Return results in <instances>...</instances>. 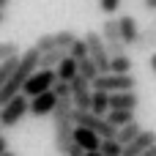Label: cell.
<instances>
[{
	"instance_id": "cell-4",
	"label": "cell",
	"mask_w": 156,
	"mask_h": 156,
	"mask_svg": "<svg viewBox=\"0 0 156 156\" xmlns=\"http://www.w3.org/2000/svg\"><path fill=\"white\" fill-rule=\"evenodd\" d=\"M82 41H85V47H88V58H90L93 66L99 69V74H107V71H110V52H107L101 36L93 33V30H88V33L82 36Z\"/></svg>"
},
{
	"instance_id": "cell-32",
	"label": "cell",
	"mask_w": 156,
	"mask_h": 156,
	"mask_svg": "<svg viewBox=\"0 0 156 156\" xmlns=\"http://www.w3.org/2000/svg\"><path fill=\"white\" fill-rule=\"evenodd\" d=\"M148 63H151V71L156 74V52H151V60H148Z\"/></svg>"
},
{
	"instance_id": "cell-33",
	"label": "cell",
	"mask_w": 156,
	"mask_h": 156,
	"mask_svg": "<svg viewBox=\"0 0 156 156\" xmlns=\"http://www.w3.org/2000/svg\"><path fill=\"white\" fill-rule=\"evenodd\" d=\"M8 22V11H0V25H5Z\"/></svg>"
},
{
	"instance_id": "cell-24",
	"label": "cell",
	"mask_w": 156,
	"mask_h": 156,
	"mask_svg": "<svg viewBox=\"0 0 156 156\" xmlns=\"http://www.w3.org/2000/svg\"><path fill=\"white\" fill-rule=\"evenodd\" d=\"M69 58H71V60H85V58H88V47H85L82 38H77V41L69 47Z\"/></svg>"
},
{
	"instance_id": "cell-2",
	"label": "cell",
	"mask_w": 156,
	"mask_h": 156,
	"mask_svg": "<svg viewBox=\"0 0 156 156\" xmlns=\"http://www.w3.org/2000/svg\"><path fill=\"white\" fill-rule=\"evenodd\" d=\"M137 80L132 74H99L90 82V90H101V93H129L134 90Z\"/></svg>"
},
{
	"instance_id": "cell-31",
	"label": "cell",
	"mask_w": 156,
	"mask_h": 156,
	"mask_svg": "<svg viewBox=\"0 0 156 156\" xmlns=\"http://www.w3.org/2000/svg\"><path fill=\"white\" fill-rule=\"evenodd\" d=\"M66 156H85V154H82V151H80L77 145H71V151H69V154H66Z\"/></svg>"
},
{
	"instance_id": "cell-14",
	"label": "cell",
	"mask_w": 156,
	"mask_h": 156,
	"mask_svg": "<svg viewBox=\"0 0 156 156\" xmlns=\"http://www.w3.org/2000/svg\"><path fill=\"white\" fill-rule=\"evenodd\" d=\"M90 115L96 118H104L110 112V93H101V90H90Z\"/></svg>"
},
{
	"instance_id": "cell-10",
	"label": "cell",
	"mask_w": 156,
	"mask_h": 156,
	"mask_svg": "<svg viewBox=\"0 0 156 156\" xmlns=\"http://www.w3.org/2000/svg\"><path fill=\"white\" fill-rule=\"evenodd\" d=\"M118 30H121V41H123L126 47H132V44L137 41V36H140V25H137L134 14L118 16Z\"/></svg>"
},
{
	"instance_id": "cell-20",
	"label": "cell",
	"mask_w": 156,
	"mask_h": 156,
	"mask_svg": "<svg viewBox=\"0 0 156 156\" xmlns=\"http://www.w3.org/2000/svg\"><path fill=\"white\" fill-rule=\"evenodd\" d=\"M77 77H82L88 85H90V82L99 77V69L93 66V60H90V58H85V60H77Z\"/></svg>"
},
{
	"instance_id": "cell-8",
	"label": "cell",
	"mask_w": 156,
	"mask_h": 156,
	"mask_svg": "<svg viewBox=\"0 0 156 156\" xmlns=\"http://www.w3.org/2000/svg\"><path fill=\"white\" fill-rule=\"evenodd\" d=\"M151 145H156V129H143L129 145H123L121 156H143Z\"/></svg>"
},
{
	"instance_id": "cell-16",
	"label": "cell",
	"mask_w": 156,
	"mask_h": 156,
	"mask_svg": "<svg viewBox=\"0 0 156 156\" xmlns=\"http://www.w3.org/2000/svg\"><path fill=\"white\" fill-rule=\"evenodd\" d=\"M140 132H143V126H140L137 121H132V123H126V126H121V129L115 132V143H118V145H129Z\"/></svg>"
},
{
	"instance_id": "cell-5",
	"label": "cell",
	"mask_w": 156,
	"mask_h": 156,
	"mask_svg": "<svg viewBox=\"0 0 156 156\" xmlns=\"http://www.w3.org/2000/svg\"><path fill=\"white\" fill-rule=\"evenodd\" d=\"M27 110H30V99H25L22 93H19V96H14L8 104H3V107H0V126H3V129L16 126V123L27 115Z\"/></svg>"
},
{
	"instance_id": "cell-17",
	"label": "cell",
	"mask_w": 156,
	"mask_h": 156,
	"mask_svg": "<svg viewBox=\"0 0 156 156\" xmlns=\"http://www.w3.org/2000/svg\"><path fill=\"white\" fill-rule=\"evenodd\" d=\"M55 77H58V82H71V80L77 77V60L63 58V60H60V66L55 69Z\"/></svg>"
},
{
	"instance_id": "cell-35",
	"label": "cell",
	"mask_w": 156,
	"mask_h": 156,
	"mask_svg": "<svg viewBox=\"0 0 156 156\" xmlns=\"http://www.w3.org/2000/svg\"><path fill=\"white\" fill-rule=\"evenodd\" d=\"M8 3H11V0H0V11H5V8H8Z\"/></svg>"
},
{
	"instance_id": "cell-28",
	"label": "cell",
	"mask_w": 156,
	"mask_h": 156,
	"mask_svg": "<svg viewBox=\"0 0 156 156\" xmlns=\"http://www.w3.org/2000/svg\"><path fill=\"white\" fill-rule=\"evenodd\" d=\"M99 8H101V14L112 16V14L121 8V0H99Z\"/></svg>"
},
{
	"instance_id": "cell-25",
	"label": "cell",
	"mask_w": 156,
	"mask_h": 156,
	"mask_svg": "<svg viewBox=\"0 0 156 156\" xmlns=\"http://www.w3.org/2000/svg\"><path fill=\"white\" fill-rule=\"evenodd\" d=\"M121 151H123V145H118L115 140H101V145H99L101 156H121Z\"/></svg>"
},
{
	"instance_id": "cell-12",
	"label": "cell",
	"mask_w": 156,
	"mask_h": 156,
	"mask_svg": "<svg viewBox=\"0 0 156 156\" xmlns=\"http://www.w3.org/2000/svg\"><path fill=\"white\" fill-rule=\"evenodd\" d=\"M132 47H134V52H140V55L156 52V22H151L145 30H140V36H137V41H134Z\"/></svg>"
},
{
	"instance_id": "cell-22",
	"label": "cell",
	"mask_w": 156,
	"mask_h": 156,
	"mask_svg": "<svg viewBox=\"0 0 156 156\" xmlns=\"http://www.w3.org/2000/svg\"><path fill=\"white\" fill-rule=\"evenodd\" d=\"M16 66H19V58H8V60H3V63H0V88L8 82V77L16 71Z\"/></svg>"
},
{
	"instance_id": "cell-19",
	"label": "cell",
	"mask_w": 156,
	"mask_h": 156,
	"mask_svg": "<svg viewBox=\"0 0 156 156\" xmlns=\"http://www.w3.org/2000/svg\"><path fill=\"white\" fill-rule=\"evenodd\" d=\"M132 66H134V60H132L129 55L110 58V71H107V74H132Z\"/></svg>"
},
{
	"instance_id": "cell-13",
	"label": "cell",
	"mask_w": 156,
	"mask_h": 156,
	"mask_svg": "<svg viewBox=\"0 0 156 156\" xmlns=\"http://www.w3.org/2000/svg\"><path fill=\"white\" fill-rule=\"evenodd\" d=\"M137 104H140L137 90H129V93H110V110H126V112H134Z\"/></svg>"
},
{
	"instance_id": "cell-15",
	"label": "cell",
	"mask_w": 156,
	"mask_h": 156,
	"mask_svg": "<svg viewBox=\"0 0 156 156\" xmlns=\"http://www.w3.org/2000/svg\"><path fill=\"white\" fill-rule=\"evenodd\" d=\"M63 58H69V49H49V52H44L38 58V69H52L55 71Z\"/></svg>"
},
{
	"instance_id": "cell-26",
	"label": "cell",
	"mask_w": 156,
	"mask_h": 156,
	"mask_svg": "<svg viewBox=\"0 0 156 156\" xmlns=\"http://www.w3.org/2000/svg\"><path fill=\"white\" fill-rule=\"evenodd\" d=\"M77 38H80V36H74L71 30H60V33H55V41H58V47H60V49H69Z\"/></svg>"
},
{
	"instance_id": "cell-11",
	"label": "cell",
	"mask_w": 156,
	"mask_h": 156,
	"mask_svg": "<svg viewBox=\"0 0 156 156\" xmlns=\"http://www.w3.org/2000/svg\"><path fill=\"white\" fill-rule=\"evenodd\" d=\"M55 104H58V99L52 96V90H47V93H41V96H36V99H30V115H36V118H44V115H52V110H55Z\"/></svg>"
},
{
	"instance_id": "cell-9",
	"label": "cell",
	"mask_w": 156,
	"mask_h": 156,
	"mask_svg": "<svg viewBox=\"0 0 156 156\" xmlns=\"http://www.w3.org/2000/svg\"><path fill=\"white\" fill-rule=\"evenodd\" d=\"M71 143H74L82 154H93V151H99V145H101V140H99L90 129H82V126H74Z\"/></svg>"
},
{
	"instance_id": "cell-23",
	"label": "cell",
	"mask_w": 156,
	"mask_h": 156,
	"mask_svg": "<svg viewBox=\"0 0 156 156\" xmlns=\"http://www.w3.org/2000/svg\"><path fill=\"white\" fill-rule=\"evenodd\" d=\"M8 58H19V44L16 41H0V63Z\"/></svg>"
},
{
	"instance_id": "cell-21",
	"label": "cell",
	"mask_w": 156,
	"mask_h": 156,
	"mask_svg": "<svg viewBox=\"0 0 156 156\" xmlns=\"http://www.w3.org/2000/svg\"><path fill=\"white\" fill-rule=\"evenodd\" d=\"M33 49H36L38 55H44V52H49V49H60V47H58V41H55V33H44V36L36 38Z\"/></svg>"
},
{
	"instance_id": "cell-29",
	"label": "cell",
	"mask_w": 156,
	"mask_h": 156,
	"mask_svg": "<svg viewBox=\"0 0 156 156\" xmlns=\"http://www.w3.org/2000/svg\"><path fill=\"white\" fill-rule=\"evenodd\" d=\"M5 151H8V140H5V137H3V134H0V156L5 154Z\"/></svg>"
},
{
	"instance_id": "cell-27",
	"label": "cell",
	"mask_w": 156,
	"mask_h": 156,
	"mask_svg": "<svg viewBox=\"0 0 156 156\" xmlns=\"http://www.w3.org/2000/svg\"><path fill=\"white\" fill-rule=\"evenodd\" d=\"M52 96H55V99H71L69 82H55V85H52Z\"/></svg>"
},
{
	"instance_id": "cell-30",
	"label": "cell",
	"mask_w": 156,
	"mask_h": 156,
	"mask_svg": "<svg viewBox=\"0 0 156 156\" xmlns=\"http://www.w3.org/2000/svg\"><path fill=\"white\" fill-rule=\"evenodd\" d=\"M143 5H145V11H156V0H143Z\"/></svg>"
},
{
	"instance_id": "cell-7",
	"label": "cell",
	"mask_w": 156,
	"mask_h": 156,
	"mask_svg": "<svg viewBox=\"0 0 156 156\" xmlns=\"http://www.w3.org/2000/svg\"><path fill=\"white\" fill-rule=\"evenodd\" d=\"M69 90H71V104H74V110L88 112V110H90V85H88L82 77H74V80L69 82Z\"/></svg>"
},
{
	"instance_id": "cell-34",
	"label": "cell",
	"mask_w": 156,
	"mask_h": 156,
	"mask_svg": "<svg viewBox=\"0 0 156 156\" xmlns=\"http://www.w3.org/2000/svg\"><path fill=\"white\" fill-rule=\"evenodd\" d=\"M143 156H156V145H151V148H148V151H145Z\"/></svg>"
},
{
	"instance_id": "cell-1",
	"label": "cell",
	"mask_w": 156,
	"mask_h": 156,
	"mask_svg": "<svg viewBox=\"0 0 156 156\" xmlns=\"http://www.w3.org/2000/svg\"><path fill=\"white\" fill-rule=\"evenodd\" d=\"M38 52L30 47V49H25V55H19V66H16V71L8 77V82L0 88V107L3 104H8L14 96H19L22 93V88H25V82H27V77L38 69Z\"/></svg>"
},
{
	"instance_id": "cell-38",
	"label": "cell",
	"mask_w": 156,
	"mask_h": 156,
	"mask_svg": "<svg viewBox=\"0 0 156 156\" xmlns=\"http://www.w3.org/2000/svg\"><path fill=\"white\" fill-rule=\"evenodd\" d=\"M0 134H3V126H0Z\"/></svg>"
},
{
	"instance_id": "cell-3",
	"label": "cell",
	"mask_w": 156,
	"mask_h": 156,
	"mask_svg": "<svg viewBox=\"0 0 156 156\" xmlns=\"http://www.w3.org/2000/svg\"><path fill=\"white\" fill-rule=\"evenodd\" d=\"M55 82H58V77H55L52 69H36V71L27 77V82H25V88H22V96H25V99H36V96L52 90Z\"/></svg>"
},
{
	"instance_id": "cell-18",
	"label": "cell",
	"mask_w": 156,
	"mask_h": 156,
	"mask_svg": "<svg viewBox=\"0 0 156 156\" xmlns=\"http://www.w3.org/2000/svg\"><path fill=\"white\" fill-rule=\"evenodd\" d=\"M104 121H107L110 126L121 129V126H126V123H132V121H134V112H126V110H110V112L104 115Z\"/></svg>"
},
{
	"instance_id": "cell-6",
	"label": "cell",
	"mask_w": 156,
	"mask_h": 156,
	"mask_svg": "<svg viewBox=\"0 0 156 156\" xmlns=\"http://www.w3.org/2000/svg\"><path fill=\"white\" fill-rule=\"evenodd\" d=\"M99 36H101V41H104V47H107L110 58H121V55H126V49H129V47H126V44L121 41L118 19H104V25H101Z\"/></svg>"
},
{
	"instance_id": "cell-36",
	"label": "cell",
	"mask_w": 156,
	"mask_h": 156,
	"mask_svg": "<svg viewBox=\"0 0 156 156\" xmlns=\"http://www.w3.org/2000/svg\"><path fill=\"white\" fill-rule=\"evenodd\" d=\"M3 156H16V154H14V151H5V154H3Z\"/></svg>"
},
{
	"instance_id": "cell-39",
	"label": "cell",
	"mask_w": 156,
	"mask_h": 156,
	"mask_svg": "<svg viewBox=\"0 0 156 156\" xmlns=\"http://www.w3.org/2000/svg\"><path fill=\"white\" fill-rule=\"evenodd\" d=\"M154 14H156V11H154ZM154 22H156V16H154Z\"/></svg>"
},
{
	"instance_id": "cell-37",
	"label": "cell",
	"mask_w": 156,
	"mask_h": 156,
	"mask_svg": "<svg viewBox=\"0 0 156 156\" xmlns=\"http://www.w3.org/2000/svg\"><path fill=\"white\" fill-rule=\"evenodd\" d=\"M85 156H101V154H99V151H93V154H85Z\"/></svg>"
}]
</instances>
